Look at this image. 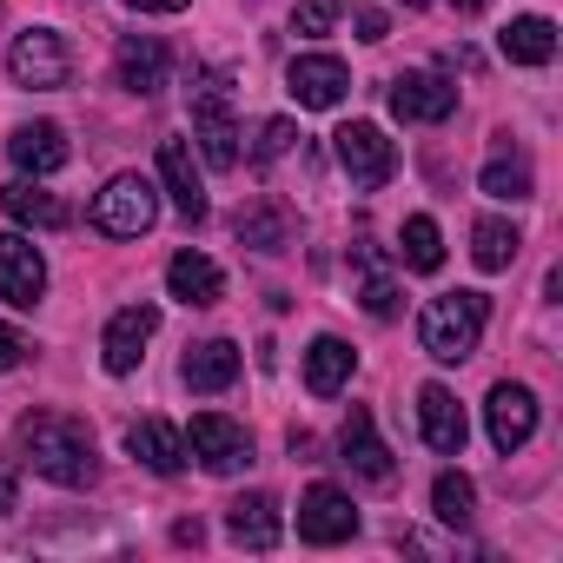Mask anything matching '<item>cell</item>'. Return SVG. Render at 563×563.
<instances>
[{"mask_svg": "<svg viewBox=\"0 0 563 563\" xmlns=\"http://www.w3.org/2000/svg\"><path fill=\"white\" fill-rule=\"evenodd\" d=\"M159 332V306H126V312H113V325H107V339H100V365L113 372V378H126L140 358H146V339Z\"/></svg>", "mask_w": 563, "mask_h": 563, "instance_id": "obj_11", "label": "cell"}, {"mask_svg": "<svg viewBox=\"0 0 563 563\" xmlns=\"http://www.w3.org/2000/svg\"><path fill=\"white\" fill-rule=\"evenodd\" d=\"M159 179H166L179 219L199 225V219H206V186H199V173H192V146H186V140H159Z\"/></svg>", "mask_w": 563, "mask_h": 563, "instance_id": "obj_19", "label": "cell"}, {"mask_svg": "<svg viewBox=\"0 0 563 563\" xmlns=\"http://www.w3.org/2000/svg\"><path fill=\"white\" fill-rule=\"evenodd\" d=\"M517 225H504V219H477L471 225V258H477V272H504L510 258H517Z\"/></svg>", "mask_w": 563, "mask_h": 563, "instance_id": "obj_28", "label": "cell"}, {"mask_svg": "<svg viewBox=\"0 0 563 563\" xmlns=\"http://www.w3.org/2000/svg\"><path fill=\"white\" fill-rule=\"evenodd\" d=\"M332 153H339V166H345V179H352L358 192H378V186L398 173V146H391L372 120L339 126V133H332Z\"/></svg>", "mask_w": 563, "mask_h": 563, "instance_id": "obj_6", "label": "cell"}, {"mask_svg": "<svg viewBox=\"0 0 563 563\" xmlns=\"http://www.w3.org/2000/svg\"><path fill=\"white\" fill-rule=\"evenodd\" d=\"M0 206H8V219H21V225H41V232H60L74 212H67V199H54L47 186H34V179H14V186H0Z\"/></svg>", "mask_w": 563, "mask_h": 563, "instance_id": "obj_23", "label": "cell"}, {"mask_svg": "<svg viewBox=\"0 0 563 563\" xmlns=\"http://www.w3.org/2000/svg\"><path fill=\"white\" fill-rule=\"evenodd\" d=\"M352 27H358V41H385V34H391V21H385L378 8H365V0L352 8Z\"/></svg>", "mask_w": 563, "mask_h": 563, "instance_id": "obj_34", "label": "cell"}, {"mask_svg": "<svg viewBox=\"0 0 563 563\" xmlns=\"http://www.w3.org/2000/svg\"><path fill=\"white\" fill-rule=\"evenodd\" d=\"M126 8H133V14H179L186 0H126Z\"/></svg>", "mask_w": 563, "mask_h": 563, "instance_id": "obj_37", "label": "cell"}, {"mask_svg": "<svg viewBox=\"0 0 563 563\" xmlns=\"http://www.w3.org/2000/svg\"><path fill=\"white\" fill-rule=\"evenodd\" d=\"M477 192H484V199L517 206V199H530V166H523L517 153H490V166L477 173Z\"/></svg>", "mask_w": 563, "mask_h": 563, "instance_id": "obj_27", "label": "cell"}, {"mask_svg": "<svg viewBox=\"0 0 563 563\" xmlns=\"http://www.w3.org/2000/svg\"><path fill=\"white\" fill-rule=\"evenodd\" d=\"M292 140H299V126H292V120H265V126H258V146H252V166L286 159V153H292Z\"/></svg>", "mask_w": 563, "mask_h": 563, "instance_id": "obj_31", "label": "cell"}, {"mask_svg": "<svg viewBox=\"0 0 563 563\" xmlns=\"http://www.w3.org/2000/svg\"><path fill=\"white\" fill-rule=\"evenodd\" d=\"M391 113L405 126H438V120L457 113V87L438 80V74H398L391 80Z\"/></svg>", "mask_w": 563, "mask_h": 563, "instance_id": "obj_10", "label": "cell"}, {"mask_svg": "<svg viewBox=\"0 0 563 563\" xmlns=\"http://www.w3.org/2000/svg\"><path fill=\"white\" fill-rule=\"evenodd\" d=\"M352 365H358V352L345 345V339H312V352H306V391L312 398H339L345 385H352Z\"/></svg>", "mask_w": 563, "mask_h": 563, "instance_id": "obj_21", "label": "cell"}, {"mask_svg": "<svg viewBox=\"0 0 563 563\" xmlns=\"http://www.w3.org/2000/svg\"><path fill=\"white\" fill-rule=\"evenodd\" d=\"M0 510H21V477H14V464H0Z\"/></svg>", "mask_w": 563, "mask_h": 563, "instance_id": "obj_36", "label": "cell"}, {"mask_svg": "<svg viewBox=\"0 0 563 563\" xmlns=\"http://www.w3.org/2000/svg\"><path fill=\"white\" fill-rule=\"evenodd\" d=\"M484 431H490V444H497L504 457H510V451H523V444H530V431H537V398H530L523 385H490Z\"/></svg>", "mask_w": 563, "mask_h": 563, "instance_id": "obj_12", "label": "cell"}, {"mask_svg": "<svg viewBox=\"0 0 563 563\" xmlns=\"http://www.w3.org/2000/svg\"><path fill=\"white\" fill-rule=\"evenodd\" d=\"M199 537H206L199 517H179V523H173V543H199Z\"/></svg>", "mask_w": 563, "mask_h": 563, "instance_id": "obj_38", "label": "cell"}, {"mask_svg": "<svg viewBox=\"0 0 563 563\" xmlns=\"http://www.w3.org/2000/svg\"><path fill=\"white\" fill-rule=\"evenodd\" d=\"M47 292V258L34 252L27 232H0V299L14 312H34Z\"/></svg>", "mask_w": 563, "mask_h": 563, "instance_id": "obj_8", "label": "cell"}, {"mask_svg": "<svg viewBox=\"0 0 563 563\" xmlns=\"http://www.w3.org/2000/svg\"><path fill=\"white\" fill-rule=\"evenodd\" d=\"M497 47H504L510 67H550V54H556V27H550L543 14H523V21H510V27L497 34Z\"/></svg>", "mask_w": 563, "mask_h": 563, "instance_id": "obj_24", "label": "cell"}, {"mask_svg": "<svg viewBox=\"0 0 563 563\" xmlns=\"http://www.w3.org/2000/svg\"><path fill=\"white\" fill-rule=\"evenodd\" d=\"M405 8H424V0H405Z\"/></svg>", "mask_w": 563, "mask_h": 563, "instance_id": "obj_40", "label": "cell"}, {"mask_svg": "<svg viewBox=\"0 0 563 563\" xmlns=\"http://www.w3.org/2000/svg\"><path fill=\"white\" fill-rule=\"evenodd\" d=\"M8 159H14L21 173L47 179V173H60V166L74 159V146H67V133H60L54 120H34V126H14V140H8Z\"/></svg>", "mask_w": 563, "mask_h": 563, "instance_id": "obj_18", "label": "cell"}, {"mask_svg": "<svg viewBox=\"0 0 563 563\" xmlns=\"http://www.w3.org/2000/svg\"><path fill=\"white\" fill-rule=\"evenodd\" d=\"M93 225L107 239H140L159 225V186L146 173H113L107 192H93Z\"/></svg>", "mask_w": 563, "mask_h": 563, "instance_id": "obj_4", "label": "cell"}, {"mask_svg": "<svg viewBox=\"0 0 563 563\" xmlns=\"http://www.w3.org/2000/svg\"><path fill=\"white\" fill-rule=\"evenodd\" d=\"M126 451H133L153 477H173V471L186 464V438H179L166 418H140V424L126 431Z\"/></svg>", "mask_w": 563, "mask_h": 563, "instance_id": "obj_22", "label": "cell"}, {"mask_svg": "<svg viewBox=\"0 0 563 563\" xmlns=\"http://www.w3.org/2000/svg\"><path fill=\"white\" fill-rule=\"evenodd\" d=\"M299 537H306V543H345V537H358L352 497H345L339 484H312L306 504H299Z\"/></svg>", "mask_w": 563, "mask_h": 563, "instance_id": "obj_13", "label": "cell"}, {"mask_svg": "<svg viewBox=\"0 0 563 563\" xmlns=\"http://www.w3.org/2000/svg\"><path fill=\"white\" fill-rule=\"evenodd\" d=\"M21 451H27V464H34L47 484L80 490V484L100 477L93 431H87L80 418H67V411H27V418H21Z\"/></svg>", "mask_w": 563, "mask_h": 563, "instance_id": "obj_1", "label": "cell"}, {"mask_svg": "<svg viewBox=\"0 0 563 563\" xmlns=\"http://www.w3.org/2000/svg\"><path fill=\"white\" fill-rule=\"evenodd\" d=\"M339 451H345V464H352V471H358L365 484H391V471H398L365 405H352V411H345V431H339Z\"/></svg>", "mask_w": 563, "mask_h": 563, "instance_id": "obj_15", "label": "cell"}, {"mask_svg": "<svg viewBox=\"0 0 563 563\" xmlns=\"http://www.w3.org/2000/svg\"><path fill=\"white\" fill-rule=\"evenodd\" d=\"M365 312H372V319H398V312H405V299H398L391 278H365Z\"/></svg>", "mask_w": 563, "mask_h": 563, "instance_id": "obj_33", "label": "cell"}, {"mask_svg": "<svg viewBox=\"0 0 563 563\" xmlns=\"http://www.w3.org/2000/svg\"><path fill=\"white\" fill-rule=\"evenodd\" d=\"M484 319H490V299L484 292H438L418 312V345L438 365H464L477 352V339H484Z\"/></svg>", "mask_w": 563, "mask_h": 563, "instance_id": "obj_2", "label": "cell"}, {"mask_svg": "<svg viewBox=\"0 0 563 563\" xmlns=\"http://www.w3.org/2000/svg\"><path fill=\"white\" fill-rule=\"evenodd\" d=\"M286 93H292L299 107H312V113H332V107L352 93V67L332 60V54H299V60L286 67Z\"/></svg>", "mask_w": 563, "mask_h": 563, "instance_id": "obj_9", "label": "cell"}, {"mask_svg": "<svg viewBox=\"0 0 563 563\" xmlns=\"http://www.w3.org/2000/svg\"><path fill=\"white\" fill-rule=\"evenodd\" d=\"M8 74H14V87L54 93V87L74 80V54H67V41H60L54 27H27V34L8 47Z\"/></svg>", "mask_w": 563, "mask_h": 563, "instance_id": "obj_5", "label": "cell"}, {"mask_svg": "<svg viewBox=\"0 0 563 563\" xmlns=\"http://www.w3.org/2000/svg\"><path fill=\"white\" fill-rule=\"evenodd\" d=\"M398 252H405L411 272H438V265H444V232H438V219H431V212H411Z\"/></svg>", "mask_w": 563, "mask_h": 563, "instance_id": "obj_29", "label": "cell"}, {"mask_svg": "<svg viewBox=\"0 0 563 563\" xmlns=\"http://www.w3.org/2000/svg\"><path fill=\"white\" fill-rule=\"evenodd\" d=\"M332 21H339V0H299L292 8V34H306V41L332 34Z\"/></svg>", "mask_w": 563, "mask_h": 563, "instance_id": "obj_32", "label": "cell"}, {"mask_svg": "<svg viewBox=\"0 0 563 563\" xmlns=\"http://www.w3.org/2000/svg\"><path fill=\"white\" fill-rule=\"evenodd\" d=\"M113 74H120V87L126 93H159L166 87V41L159 34H126L120 41V54H113Z\"/></svg>", "mask_w": 563, "mask_h": 563, "instance_id": "obj_17", "label": "cell"}, {"mask_svg": "<svg viewBox=\"0 0 563 563\" xmlns=\"http://www.w3.org/2000/svg\"><path fill=\"white\" fill-rule=\"evenodd\" d=\"M186 107H192V140L206 153V166H239V120H232V80L212 67V74H192L186 87Z\"/></svg>", "mask_w": 563, "mask_h": 563, "instance_id": "obj_3", "label": "cell"}, {"mask_svg": "<svg viewBox=\"0 0 563 563\" xmlns=\"http://www.w3.org/2000/svg\"><path fill=\"white\" fill-rule=\"evenodd\" d=\"M27 365V339L14 325H0V372H21Z\"/></svg>", "mask_w": 563, "mask_h": 563, "instance_id": "obj_35", "label": "cell"}, {"mask_svg": "<svg viewBox=\"0 0 563 563\" xmlns=\"http://www.w3.org/2000/svg\"><path fill=\"white\" fill-rule=\"evenodd\" d=\"M239 245H252V252H286L292 245V219L278 212V206H245L239 212Z\"/></svg>", "mask_w": 563, "mask_h": 563, "instance_id": "obj_26", "label": "cell"}, {"mask_svg": "<svg viewBox=\"0 0 563 563\" xmlns=\"http://www.w3.org/2000/svg\"><path fill=\"white\" fill-rule=\"evenodd\" d=\"M186 451H192L199 471H212V477H232V471L252 464V438H245V424H232V418H219V411H199V418H192Z\"/></svg>", "mask_w": 563, "mask_h": 563, "instance_id": "obj_7", "label": "cell"}, {"mask_svg": "<svg viewBox=\"0 0 563 563\" xmlns=\"http://www.w3.org/2000/svg\"><path fill=\"white\" fill-rule=\"evenodd\" d=\"M239 365H245V358H239L232 339H206V345L186 352V385H192V391H225V385L239 378Z\"/></svg>", "mask_w": 563, "mask_h": 563, "instance_id": "obj_25", "label": "cell"}, {"mask_svg": "<svg viewBox=\"0 0 563 563\" xmlns=\"http://www.w3.org/2000/svg\"><path fill=\"white\" fill-rule=\"evenodd\" d=\"M225 537L245 543V550H272V543H278V504H272L265 490L232 497V504H225Z\"/></svg>", "mask_w": 563, "mask_h": 563, "instance_id": "obj_20", "label": "cell"}, {"mask_svg": "<svg viewBox=\"0 0 563 563\" xmlns=\"http://www.w3.org/2000/svg\"><path fill=\"white\" fill-rule=\"evenodd\" d=\"M490 0H451V14H484Z\"/></svg>", "mask_w": 563, "mask_h": 563, "instance_id": "obj_39", "label": "cell"}, {"mask_svg": "<svg viewBox=\"0 0 563 563\" xmlns=\"http://www.w3.org/2000/svg\"><path fill=\"white\" fill-rule=\"evenodd\" d=\"M166 292H173L179 306H199V312H206V306H219V299H225V272H219L206 252H192V245H186V252H173V258H166Z\"/></svg>", "mask_w": 563, "mask_h": 563, "instance_id": "obj_16", "label": "cell"}, {"mask_svg": "<svg viewBox=\"0 0 563 563\" xmlns=\"http://www.w3.org/2000/svg\"><path fill=\"white\" fill-rule=\"evenodd\" d=\"M418 431H424V444H431L438 457H464L471 418H464V405H457L444 385H424V391H418Z\"/></svg>", "mask_w": 563, "mask_h": 563, "instance_id": "obj_14", "label": "cell"}, {"mask_svg": "<svg viewBox=\"0 0 563 563\" xmlns=\"http://www.w3.org/2000/svg\"><path fill=\"white\" fill-rule=\"evenodd\" d=\"M431 504H438V517H444L451 530H464V523H471V510H477V484H471L464 471H444V477L431 484Z\"/></svg>", "mask_w": 563, "mask_h": 563, "instance_id": "obj_30", "label": "cell"}]
</instances>
